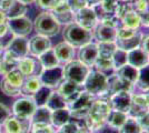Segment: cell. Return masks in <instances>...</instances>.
Here are the masks:
<instances>
[{"mask_svg": "<svg viewBox=\"0 0 149 133\" xmlns=\"http://www.w3.org/2000/svg\"><path fill=\"white\" fill-rule=\"evenodd\" d=\"M139 18H140V25L143 27H149V9H147L143 12L138 13Z\"/></svg>", "mask_w": 149, "mask_h": 133, "instance_id": "681fc988", "label": "cell"}, {"mask_svg": "<svg viewBox=\"0 0 149 133\" xmlns=\"http://www.w3.org/2000/svg\"><path fill=\"white\" fill-rule=\"evenodd\" d=\"M7 27L15 36L26 37L27 34H29L31 32L33 25L29 18H27L26 16H21L18 18L7 20Z\"/></svg>", "mask_w": 149, "mask_h": 133, "instance_id": "ba28073f", "label": "cell"}, {"mask_svg": "<svg viewBox=\"0 0 149 133\" xmlns=\"http://www.w3.org/2000/svg\"><path fill=\"white\" fill-rule=\"evenodd\" d=\"M5 78H6L7 80L11 83V84L16 85V87H19V88H21L22 83H24V81H25L26 76L19 71L18 68H16V69L11 70L10 72H8L7 74H5Z\"/></svg>", "mask_w": 149, "mask_h": 133, "instance_id": "ab89813d", "label": "cell"}, {"mask_svg": "<svg viewBox=\"0 0 149 133\" xmlns=\"http://www.w3.org/2000/svg\"><path fill=\"white\" fill-rule=\"evenodd\" d=\"M40 81L42 85L54 88L58 87L60 82L63 80V68L62 67H54V68H48V69H42L40 72Z\"/></svg>", "mask_w": 149, "mask_h": 133, "instance_id": "30bf717a", "label": "cell"}, {"mask_svg": "<svg viewBox=\"0 0 149 133\" xmlns=\"http://www.w3.org/2000/svg\"><path fill=\"white\" fill-rule=\"evenodd\" d=\"M109 104L110 108L113 110H118L128 113L131 104V94L128 91H120L117 93H113L109 98Z\"/></svg>", "mask_w": 149, "mask_h": 133, "instance_id": "5bb4252c", "label": "cell"}, {"mask_svg": "<svg viewBox=\"0 0 149 133\" xmlns=\"http://www.w3.org/2000/svg\"><path fill=\"white\" fill-rule=\"evenodd\" d=\"M0 67H1V58H0Z\"/></svg>", "mask_w": 149, "mask_h": 133, "instance_id": "6f0895ef", "label": "cell"}, {"mask_svg": "<svg viewBox=\"0 0 149 133\" xmlns=\"http://www.w3.org/2000/svg\"><path fill=\"white\" fill-rule=\"evenodd\" d=\"M70 110L69 108H62L52 111L51 114V124L52 127H61L63 124H66L70 120Z\"/></svg>", "mask_w": 149, "mask_h": 133, "instance_id": "f1b7e54d", "label": "cell"}, {"mask_svg": "<svg viewBox=\"0 0 149 133\" xmlns=\"http://www.w3.org/2000/svg\"><path fill=\"white\" fill-rule=\"evenodd\" d=\"M62 1H65V0H36L37 5L40 8H42V9H49V10L55 9L58 5L61 3Z\"/></svg>", "mask_w": 149, "mask_h": 133, "instance_id": "ee69618b", "label": "cell"}, {"mask_svg": "<svg viewBox=\"0 0 149 133\" xmlns=\"http://www.w3.org/2000/svg\"><path fill=\"white\" fill-rule=\"evenodd\" d=\"M0 1H1V0H0Z\"/></svg>", "mask_w": 149, "mask_h": 133, "instance_id": "6125c7cd", "label": "cell"}, {"mask_svg": "<svg viewBox=\"0 0 149 133\" xmlns=\"http://www.w3.org/2000/svg\"><path fill=\"white\" fill-rule=\"evenodd\" d=\"M131 9H134L132 6L128 2H121V3H118L117 7H116V10H115V17L117 19H121L126 13L128 11H130Z\"/></svg>", "mask_w": 149, "mask_h": 133, "instance_id": "7bdbcfd3", "label": "cell"}, {"mask_svg": "<svg viewBox=\"0 0 149 133\" xmlns=\"http://www.w3.org/2000/svg\"><path fill=\"white\" fill-rule=\"evenodd\" d=\"M132 85L134 84L124 80L117 73H113L112 76H109V78H108V91H107V93H110V95H111L113 93L120 92V91L131 92Z\"/></svg>", "mask_w": 149, "mask_h": 133, "instance_id": "ffe728a7", "label": "cell"}, {"mask_svg": "<svg viewBox=\"0 0 149 133\" xmlns=\"http://www.w3.org/2000/svg\"><path fill=\"white\" fill-rule=\"evenodd\" d=\"M33 28L38 34L50 38L59 33L60 23L51 12H42L36 17L33 21Z\"/></svg>", "mask_w": 149, "mask_h": 133, "instance_id": "3957f363", "label": "cell"}, {"mask_svg": "<svg viewBox=\"0 0 149 133\" xmlns=\"http://www.w3.org/2000/svg\"><path fill=\"white\" fill-rule=\"evenodd\" d=\"M15 37H16V36H15V34H13V32L10 31L9 29H8V30L3 33L1 37H0V45H1V48L6 50L7 47L10 44V42L13 41Z\"/></svg>", "mask_w": 149, "mask_h": 133, "instance_id": "bcb514c9", "label": "cell"}, {"mask_svg": "<svg viewBox=\"0 0 149 133\" xmlns=\"http://www.w3.org/2000/svg\"><path fill=\"white\" fill-rule=\"evenodd\" d=\"M119 133H143V129L136 118L128 116L125 123L118 129Z\"/></svg>", "mask_w": 149, "mask_h": 133, "instance_id": "e575fe53", "label": "cell"}, {"mask_svg": "<svg viewBox=\"0 0 149 133\" xmlns=\"http://www.w3.org/2000/svg\"><path fill=\"white\" fill-rule=\"evenodd\" d=\"M31 133H55L52 124L45 123H32L31 124Z\"/></svg>", "mask_w": 149, "mask_h": 133, "instance_id": "b9f144b4", "label": "cell"}, {"mask_svg": "<svg viewBox=\"0 0 149 133\" xmlns=\"http://www.w3.org/2000/svg\"><path fill=\"white\" fill-rule=\"evenodd\" d=\"M145 132H147V133H149V127H147V129H146V130H145Z\"/></svg>", "mask_w": 149, "mask_h": 133, "instance_id": "11a10c76", "label": "cell"}, {"mask_svg": "<svg viewBox=\"0 0 149 133\" xmlns=\"http://www.w3.org/2000/svg\"><path fill=\"white\" fill-rule=\"evenodd\" d=\"M67 105H68V103L65 100V98L59 93V91H52L49 99H48V101L46 103V107L50 109L51 111H55V110H58V109L67 108Z\"/></svg>", "mask_w": 149, "mask_h": 133, "instance_id": "1f68e13d", "label": "cell"}, {"mask_svg": "<svg viewBox=\"0 0 149 133\" xmlns=\"http://www.w3.org/2000/svg\"><path fill=\"white\" fill-rule=\"evenodd\" d=\"M136 83L141 90L147 91L149 89V63L139 69V74Z\"/></svg>", "mask_w": 149, "mask_h": 133, "instance_id": "f35d334b", "label": "cell"}, {"mask_svg": "<svg viewBox=\"0 0 149 133\" xmlns=\"http://www.w3.org/2000/svg\"><path fill=\"white\" fill-rule=\"evenodd\" d=\"M110 104L105 100H93L89 113L84 119L87 127L91 131H99L106 123V119L110 112Z\"/></svg>", "mask_w": 149, "mask_h": 133, "instance_id": "6da1fadb", "label": "cell"}, {"mask_svg": "<svg viewBox=\"0 0 149 133\" xmlns=\"http://www.w3.org/2000/svg\"><path fill=\"white\" fill-rule=\"evenodd\" d=\"M1 50H2V48H1V45H0V51H1Z\"/></svg>", "mask_w": 149, "mask_h": 133, "instance_id": "680465c9", "label": "cell"}, {"mask_svg": "<svg viewBox=\"0 0 149 133\" xmlns=\"http://www.w3.org/2000/svg\"><path fill=\"white\" fill-rule=\"evenodd\" d=\"M100 0H87V3L89 7H93L95 5H97V3H99Z\"/></svg>", "mask_w": 149, "mask_h": 133, "instance_id": "816d5d0a", "label": "cell"}, {"mask_svg": "<svg viewBox=\"0 0 149 133\" xmlns=\"http://www.w3.org/2000/svg\"><path fill=\"white\" fill-rule=\"evenodd\" d=\"M67 5L69 6V8L74 11V13L77 11H79L80 9L85 8V7L88 6L87 0H66Z\"/></svg>", "mask_w": 149, "mask_h": 133, "instance_id": "f6af8a7d", "label": "cell"}, {"mask_svg": "<svg viewBox=\"0 0 149 133\" xmlns=\"http://www.w3.org/2000/svg\"><path fill=\"white\" fill-rule=\"evenodd\" d=\"M51 13L55 16V18L60 25H70L74 22V12L69 8L66 0L58 5L55 9H52Z\"/></svg>", "mask_w": 149, "mask_h": 133, "instance_id": "d6986e66", "label": "cell"}, {"mask_svg": "<svg viewBox=\"0 0 149 133\" xmlns=\"http://www.w3.org/2000/svg\"><path fill=\"white\" fill-rule=\"evenodd\" d=\"M93 102V95L87 91H81L80 94L78 95L71 103H69V110L71 116L76 119L84 120L89 113L90 107Z\"/></svg>", "mask_w": 149, "mask_h": 133, "instance_id": "5b68a950", "label": "cell"}, {"mask_svg": "<svg viewBox=\"0 0 149 133\" xmlns=\"http://www.w3.org/2000/svg\"><path fill=\"white\" fill-rule=\"evenodd\" d=\"M89 72V67L82 63L80 60H71L63 68V78L78 84H84Z\"/></svg>", "mask_w": 149, "mask_h": 133, "instance_id": "8992f818", "label": "cell"}, {"mask_svg": "<svg viewBox=\"0 0 149 133\" xmlns=\"http://www.w3.org/2000/svg\"><path fill=\"white\" fill-rule=\"evenodd\" d=\"M51 92H52L51 88L46 87V85H41L31 98L33 99V101H35L37 107H44V105H46L47 101H48Z\"/></svg>", "mask_w": 149, "mask_h": 133, "instance_id": "836d02e7", "label": "cell"}, {"mask_svg": "<svg viewBox=\"0 0 149 133\" xmlns=\"http://www.w3.org/2000/svg\"><path fill=\"white\" fill-rule=\"evenodd\" d=\"M0 89L2 91V93L7 96H18L19 94H21V88L16 87L7 80L6 78H3L0 82Z\"/></svg>", "mask_w": 149, "mask_h": 133, "instance_id": "8d00e7d4", "label": "cell"}, {"mask_svg": "<svg viewBox=\"0 0 149 133\" xmlns=\"http://www.w3.org/2000/svg\"><path fill=\"white\" fill-rule=\"evenodd\" d=\"M51 48V41L48 37L37 34L29 40V52L33 57H39Z\"/></svg>", "mask_w": 149, "mask_h": 133, "instance_id": "ac0fdd59", "label": "cell"}, {"mask_svg": "<svg viewBox=\"0 0 149 133\" xmlns=\"http://www.w3.org/2000/svg\"><path fill=\"white\" fill-rule=\"evenodd\" d=\"M98 56H99L98 45L97 43H93V42H89V43L80 47V50L78 53L79 60L88 67L95 65V62H96Z\"/></svg>", "mask_w": 149, "mask_h": 133, "instance_id": "e0dca14e", "label": "cell"}, {"mask_svg": "<svg viewBox=\"0 0 149 133\" xmlns=\"http://www.w3.org/2000/svg\"><path fill=\"white\" fill-rule=\"evenodd\" d=\"M38 64H40L39 60H36L35 58H29L26 56V57L21 58V59L18 60L17 68L25 76H37Z\"/></svg>", "mask_w": 149, "mask_h": 133, "instance_id": "603a6c76", "label": "cell"}, {"mask_svg": "<svg viewBox=\"0 0 149 133\" xmlns=\"http://www.w3.org/2000/svg\"><path fill=\"white\" fill-rule=\"evenodd\" d=\"M128 63L137 69H140L149 63V54L141 47H138L134 50L128 51Z\"/></svg>", "mask_w": 149, "mask_h": 133, "instance_id": "44dd1931", "label": "cell"}, {"mask_svg": "<svg viewBox=\"0 0 149 133\" xmlns=\"http://www.w3.org/2000/svg\"><path fill=\"white\" fill-rule=\"evenodd\" d=\"M98 52L99 57L111 58L113 52L117 49V45L115 41H98Z\"/></svg>", "mask_w": 149, "mask_h": 133, "instance_id": "d590c367", "label": "cell"}, {"mask_svg": "<svg viewBox=\"0 0 149 133\" xmlns=\"http://www.w3.org/2000/svg\"><path fill=\"white\" fill-rule=\"evenodd\" d=\"M135 33H137L136 29L127 28V27H124V25H121L120 28H117V38H129L131 36H134Z\"/></svg>", "mask_w": 149, "mask_h": 133, "instance_id": "7dc6e473", "label": "cell"}, {"mask_svg": "<svg viewBox=\"0 0 149 133\" xmlns=\"http://www.w3.org/2000/svg\"><path fill=\"white\" fill-rule=\"evenodd\" d=\"M149 111V99L147 93L131 95V104L128 114L132 118H140Z\"/></svg>", "mask_w": 149, "mask_h": 133, "instance_id": "7c38bea8", "label": "cell"}, {"mask_svg": "<svg viewBox=\"0 0 149 133\" xmlns=\"http://www.w3.org/2000/svg\"><path fill=\"white\" fill-rule=\"evenodd\" d=\"M140 45H141V48H143V50L146 51V52L149 54V36H147V37H143V40H141V43H140Z\"/></svg>", "mask_w": 149, "mask_h": 133, "instance_id": "f907efd6", "label": "cell"}, {"mask_svg": "<svg viewBox=\"0 0 149 133\" xmlns=\"http://www.w3.org/2000/svg\"><path fill=\"white\" fill-rule=\"evenodd\" d=\"M127 118H128V113L111 109L106 119V123H108V125L111 127L112 129H119L125 123V121L127 120Z\"/></svg>", "mask_w": 149, "mask_h": 133, "instance_id": "83f0119b", "label": "cell"}, {"mask_svg": "<svg viewBox=\"0 0 149 133\" xmlns=\"http://www.w3.org/2000/svg\"><path fill=\"white\" fill-rule=\"evenodd\" d=\"M5 133H8V132H5Z\"/></svg>", "mask_w": 149, "mask_h": 133, "instance_id": "94428289", "label": "cell"}, {"mask_svg": "<svg viewBox=\"0 0 149 133\" xmlns=\"http://www.w3.org/2000/svg\"><path fill=\"white\" fill-rule=\"evenodd\" d=\"M121 25L127 28H131V29H138L140 27V18L137 11H135L134 9H131L130 11L125 14L124 17L120 19Z\"/></svg>", "mask_w": 149, "mask_h": 133, "instance_id": "d6a6232c", "label": "cell"}, {"mask_svg": "<svg viewBox=\"0 0 149 133\" xmlns=\"http://www.w3.org/2000/svg\"><path fill=\"white\" fill-rule=\"evenodd\" d=\"M95 65L98 71L105 73L106 71H109V70L115 69L113 68V62H112L111 58H104V57H99L97 58L96 62H95Z\"/></svg>", "mask_w": 149, "mask_h": 133, "instance_id": "60d3db41", "label": "cell"}, {"mask_svg": "<svg viewBox=\"0 0 149 133\" xmlns=\"http://www.w3.org/2000/svg\"><path fill=\"white\" fill-rule=\"evenodd\" d=\"M143 38V34L140 33V32H137L134 36H131L129 38H124L120 39L117 38L116 39V45L119 49H123L125 51H130L136 49L138 47H140V43H141V40Z\"/></svg>", "mask_w": 149, "mask_h": 133, "instance_id": "cb8c5ba5", "label": "cell"}, {"mask_svg": "<svg viewBox=\"0 0 149 133\" xmlns=\"http://www.w3.org/2000/svg\"><path fill=\"white\" fill-rule=\"evenodd\" d=\"M0 127H1V125H0ZM0 133H2V132H1V129H0Z\"/></svg>", "mask_w": 149, "mask_h": 133, "instance_id": "91938a15", "label": "cell"}, {"mask_svg": "<svg viewBox=\"0 0 149 133\" xmlns=\"http://www.w3.org/2000/svg\"><path fill=\"white\" fill-rule=\"evenodd\" d=\"M6 51L11 53L16 59H21L26 57L29 52V40L26 37H18L16 36L10 44L7 47Z\"/></svg>", "mask_w": 149, "mask_h": 133, "instance_id": "2e32d148", "label": "cell"}, {"mask_svg": "<svg viewBox=\"0 0 149 133\" xmlns=\"http://www.w3.org/2000/svg\"><path fill=\"white\" fill-rule=\"evenodd\" d=\"M38 60L41 64L42 69H48V68H54V67L59 65V60L56 56V52L51 48L44 52L41 56H39Z\"/></svg>", "mask_w": 149, "mask_h": 133, "instance_id": "4dcf8cb0", "label": "cell"}, {"mask_svg": "<svg viewBox=\"0 0 149 133\" xmlns=\"http://www.w3.org/2000/svg\"><path fill=\"white\" fill-rule=\"evenodd\" d=\"M63 39L72 47H82L85 44L91 42L93 39V32L91 30H87L82 28L77 22H72L67 25L65 31H63Z\"/></svg>", "mask_w": 149, "mask_h": 133, "instance_id": "7a4b0ae2", "label": "cell"}, {"mask_svg": "<svg viewBox=\"0 0 149 133\" xmlns=\"http://www.w3.org/2000/svg\"><path fill=\"white\" fill-rule=\"evenodd\" d=\"M51 114L52 111L48 109L46 105L44 107H37L36 111L33 112L30 118L31 123H45V124H51Z\"/></svg>", "mask_w": 149, "mask_h": 133, "instance_id": "f546056e", "label": "cell"}, {"mask_svg": "<svg viewBox=\"0 0 149 133\" xmlns=\"http://www.w3.org/2000/svg\"><path fill=\"white\" fill-rule=\"evenodd\" d=\"M31 124L30 119L10 115L9 119L3 123V127L5 131L8 133H29L31 131Z\"/></svg>", "mask_w": 149, "mask_h": 133, "instance_id": "8fae6325", "label": "cell"}, {"mask_svg": "<svg viewBox=\"0 0 149 133\" xmlns=\"http://www.w3.org/2000/svg\"><path fill=\"white\" fill-rule=\"evenodd\" d=\"M95 37L98 41H116L117 28L99 22L95 28Z\"/></svg>", "mask_w": 149, "mask_h": 133, "instance_id": "7402d4cb", "label": "cell"}, {"mask_svg": "<svg viewBox=\"0 0 149 133\" xmlns=\"http://www.w3.org/2000/svg\"><path fill=\"white\" fill-rule=\"evenodd\" d=\"M147 95H148V99H149V89L147 90Z\"/></svg>", "mask_w": 149, "mask_h": 133, "instance_id": "9f6ffc18", "label": "cell"}, {"mask_svg": "<svg viewBox=\"0 0 149 133\" xmlns=\"http://www.w3.org/2000/svg\"><path fill=\"white\" fill-rule=\"evenodd\" d=\"M116 73L120 78H123L124 80L128 81L131 84H135L137 82V79H138L139 69H137L135 67L130 65L129 63H127L116 70Z\"/></svg>", "mask_w": 149, "mask_h": 133, "instance_id": "4316f807", "label": "cell"}, {"mask_svg": "<svg viewBox=\"0 0 149 133\" xmlns=\"http://www.w3.org/2000/svg\"><path fill=\"white\" fill-rule=\"evenodd\" d=\"M10 115H11V111L9 110V108H7L5 104L0 103V125H3V123L9 119Z\"/></svg>", "mask_w": 149, "mask_h": 133, "instance_id": "c3c4849f", "label": "cell"}, {"mask_svg": "<svg viewBox=\"0 0 149 133\" xmlns=\"http://www.w3.org/2000/svg\"><path fill=\"white\" fill-rule=\"evenodd\" d=\"M74 22L87 30H93L98 25V18L91 7H85L74 13Z\"/></svg>", "mask_w": 149, "mask_h": 133, "instance_id": "9c48e42d", "label": "cell"}, {"mask_svg": "<svg viewBox=\"0 0 149 133\" xmlns=\"http://www.w3.org/2000/svg\"><path fill=\"white\" fill-rule=\"evenodd\" d=\"M112 62H113V68L117 70L118 68L123 67L125 64L128 63V52L117 48L116 51L112 54Z\"/></svg>", "mask_w": 149, "mask_h": 133, "instance_id": "74e56055", "label": "cell"}, {"mask_svg": "<svg viewBox=\"0 0 149 133\" xmlns=\"http://www.w3.org/2000/svg\"><path fill=\"white\" fill-rule=\"evenodd\" d=\"M20 2H22L24 5H29V3H32V2H35L36 0H18Z\"/></svg>", "mask_w": 149, "mask_h": 133, "instance_id": "f5cc1de1", "label": "cell"}, {"mask_svg": "<svg viewBox=\"0 0 149 133\" xmlns=\"http://www.w3.org/2000/svg\"><path fill=\"white\" fill-rule=\"evenodd\" d=\"M120 2H128V3H130L131 1H134V0H118Z\"/></svg>", "mask_w": 149, "mask_h": 133, "instance_id": "db71d44e", "label": "cell"}, {"mask_svg": "<svg viewBox=\"0 0 149 133\" xmlns=\"http://www.w3.org/2000/svg\"><path fill=\"white\" fill-rule=\"evenodd\" d=\"M58 91H59V93L65 98V100L69 104V103H71L78 95L80 94V92L84 91V89L81 87V84H78V83L74 82V81L65 79L59 84Z\"/></svg>", "mask_w": 149, "mask_h": 133, "instance_id": "9a60e30c", "label": "cell"}, {"mask_svg": "<svg viewBox=\"0 0 149 133\" xmlns=\"http://www.w3.org/2000/svg\"><path fill=\"white\" fill-rule=\"evenodd\" d=\"M84 90L93 95H104L108 91V76L98 70L90 71L84 82Z\"/></svg>", "mask_w": 149, "mask_h": 133, "instance_id": "277c9868", "label": "cell"}, {"mask_svg": "<svg viewBox=\"0 0 149 133\" xmlns=\"http://www.w3.org/2000/svg\"><path fill=\"white\" fill-rule=\"evenodd\" d=\"M0 10L5 12L7 19H13L25 16L27 12V6L18 0H1Z\"/></svg>", "mask_w": 149, "mask_h": 133, "instance_id": "4fadbf2b", "label": "cell"}, {"mask_svg": "<svg viewBox=\"0 0 149 133\" xmlns=\"http://www.w3.org/2000/svg\"><path fill=\"white\" fill-rule=\"evenodd\" d=\"M37 105L31 96H24L17 99L13 105V115L18 118H26L30 119L33 112L36 111Z\"/></svg>", "mask_w": 149, "mask_h": 133, "instance_id": "52a82bcc", "label": "cell"}, {"mask_svg": "<svg viewBox=\"0 0 149 133\" xmlns=\"http://www.w3.org/2000/svg\"><path fill=\"white\" fill-rule=\"evenodd\" d=\"M41 85L42 83L38 76H26L25 81L21 85V94H24L25 96H32Z\"/></svg>", "mask_w": 149, "mask_h": 133, "instance_id": "484cf974", "label": "cell"}, {"mask_svg": "<svg viewBox=\"0 0 149 133\" xmlns=\"http://www.w3.org/2000/svg\"><path fill=\"white\" fill-rule=\"evenodd\" d=\"M54 50L56 52V56L59 60V62H69L71 60H74V47H72L67 41H63L58 43L54 48Z\"/></svg>", "mask_w": 149, "mask_h": 133, "instance_id": "d4e9b609", "label": "cell"}]
</instances>
